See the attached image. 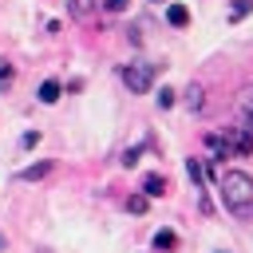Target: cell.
Masks as SVG:
<instances>
[{
  "label": "cell",
  "mask_w": 253,
  "mask_h": 253,
  "mask_svg": "<svg viewBox=\"0 0 253 253\" xmlns=\"http://www.w3.org/2000/svg\"><path fill=\"white\" fill-rule=\"evenodd\" d=\"M36 142H40V130H28V134L20 138V146H36Z\"/></svg>",
  "instance_id": "obj_16"
},
{
  "label": "cell",
  "mask_w": 253,
  "mask_h": 253,
  "mask_svg": "<svg viewBox=\"0 0 253 253\" xmlns=\"http://www.w3.org/2000/svg\"><path fill=\"white\" fill-rule=\"evenodd\" d=\"M158 107H162V111H166V107H174V91H170V87H162V95H158Z\"/></svg>",
  "instance_id": "obj_15"
},
{
  "label": "cell",
  "mask_w": 253,
  "mask_h": 253,
  "mask_svg": "<svg viewBox=\"0 0 253 253\" xmlns=\"http://www.w3.org/2000/svg\"><path fill=\"white\" fill-rule=\"evenodd\" d=\"M186 107H190V111H202V107H206V91H202L198 83H190V91H186Z\"/></svg>",
  "instance_id": "obj_8"
},
{
  "label": "cell",
  "mask_w": 253,
  "mask_h": 253,
  "mask_svg": "<svg viewBox=\"0 0 253 253\" xmlns=\"http://www.w3.org/2000/svg\"><path fill=\"white\" fill-rule=\"evenodd\" d=\"M174 245H178V233L174 229H158L154 233V249H174Z\"/></svg>",
  "instance_id": "obj_11"
},
{
  "label": "cell",
  "mask_w": 253,
  "mask_h": 253,
  "mask_svg": "<svg viewBox=\"0 0 253 253\" xmlns=\"http://www.w3.org/2000/svg\"><path fill=\"white\" fill-rule=\"evenodd\" d=\"M249 12H253V0H233L229 4V20H245Z\"/></svg>",
  "instance_id": "obj_12"
},
{
  "label": "cell",
  "mask_w": 253,
  "mask_h": 253,
  "mask_svg": "<svg viewBox=\"0 0 253 253\" xmlns=\"http://www.w3.org/2000/svg\"><path fill=\"white\" fill-rule=\"evenodd\" d=\"M47 170H51V162H36V166H24V170H20V178H24V182H40Z\"/></svg>",
  "instance_id": "obj_9"
},
{
  "label": "cell",
  "mask_w": 253,
  "mask_h": 253,
  "mask_svg": "<svg viewBox=\"0 0 253 253\" xmlns=\"http://www.w3.org/2000/svg\"><path fill=\"white\" fill-rule=\"evenodd\" d=\"M67 8H71L75 20H87V16L95 12V0H67Z\"/></svg>",
  "instance_id": "obj_10"
},
{
  "label": "cell",
  "mask_w": 253,
  "mask_h": 253,
  "mask_svg": "<svg viewBox=\"0 0 253 253\" xmlns=\"http://www.w3.org/2000/svg\"><path fill=\"white\" fill-rule=\"evenodd\" d=\"M59 91H63V87H59L55 79H43V83H40V103H55Z\"/></svg>",
  "instance_id": "obj_7"
},
{
  "label": "cell",
  "mask_w": 253,
  "mask_h": 253,
  "mask_svg": "<svg viewBox=\"0 0 253 253\" xmlns=\"http://www.w3.org/2000/svg\"><path fill=\"white\" fill-rule=\"evenodd\" d=\"M0 79H12V63L8 59H0Z\"/></svg>",
  "instance_id": "obj_19"
},
{
  "label": "cell",
  "mask_w": 253,
  "mask_h": 253,
  "mask_svg": "<svg viewBox=\"0 0 253 253\" xmlns=\"http://www.w3.org/2000/svg\"><path fill=\"white\" fill-rule=\"evenodd\" d=\"M126 210H130V213H142V210H146V198H142V194L126 198Z\"/></svg>",
  "instance_id": "obj_13"
},
{
  "label": "cell",
  "mask_w": 253,
  "mask_h": 253,
  "mask_svg": "<svg viewBox=\"0 0 253 253\" xmlns=\"http://www.w3.org/2000/svg\"><path fill=\"white\" fill-rule=\"evenodd\" d=\"M126 4H130V0H107V8H111V12H126Z\"/></svg>",
  "instance_id": "obj_18"
},
{
  "label": "cell",
  "mask_w": 253,
  "mask_h": 253,
  "mask_svg": "<svg viewBox=\"0 0 253 253\" xmlns=\"http://www.w3.org/2000/svg\"><path fill=\"white\" fill-rule=\"evenodd\" d=\"M206 146H210V150H213V154H217V158H225V154H229V150H233V146H229V138H225V134H206Z\"/></svg>",
  "instance_id": "obj_6"
},
{
  "label": "cell",
  "mask_w": 253,
  "mask_h": 253,
  "mask_svg": "<svg viewBox=\"0 0 253 253\" xmlns=\"http://www.w3.org/2000/svg\"><path fill=\"white\" fill-rule=\"evenodd\" d=\"M186 170H190V178H194V182H202V178H206V170H202V162H194V158L186 162Z\"/></svg>",
  "instance_id": "obj_14"
},
{
  "label": "cell",
  "mask_w": 253,
  "mask_h": 253,
  "mask_svg": "<svg viewBox=\"0 0 253 253\" xmlns=\"http://www.w3.org/2000/svg\"><path fill=\"white\" fill-rule=\"evenodd\" d=\"M134 162H138V146H134V150H126V154H123V166H134Z\"/></svg>",
  "instance_id": "obj_17"
},
{
  "label": "cell",
  "mask_w": 253,
  "mask_h": 253,
  "mask_svg": "<svg viewBox=\"0 0 253 253\" xmlns=\"http://www.w3.org/2000/svg\"><path fill=\"white\" fill-rule=\"evenodd\" d=\"M166 190H170V182H166L162 174H146V178H142V198H162Z\"/></svg>",
  "instance_id": "obj_4"
},
{
  "label": "cell",
  "mask_w": 253,
  "mask_h": 253,
  "mask_svg": "<svg viewBox=\"0 0 253 253\" xmlns=\"http://www.w3.org/2000/svg\"><path fill=\"white\" fill-rule=\"evenodd\" d=\"M221 202L233 217H253V178L245 170H225L221 174Z\"/></svg>",
  "instance_id": "obj_1"
},
{
  "label": "cell",
  "mask_w": 253,
  "mask_h": 253,
  "mask_svg": "<svg viewBox=\"0 0 253 253\" xmlns=\"http://www.w3.org/2000/svg\"><path fill=\"white\" fill-rule=\"evenodd\" d=\"M166 20H170L174 28H186V24H190V8H186V4H170V8H166Z\"/></svg>",
  "instance_id": "obj_5"
},
{
  "label": "cell",
  "mask_w": 253,
  "mask_h": 253,
  "mask_svg": "<svg viewBox=\"0 0 253 253\" xmlns=\"http://www.w3.org/2000/svg\"><path fill=\"white\" fill-rule=\"evenodd\" d=\"M225 138H229V146H233L237 154H249V150H253V126H245V123H237Z\"/></svg>",
  "instance_id": "obj_3"
},
{
  "label": "cell",
  "mask_w": 253,
  "mask_h": 253,
  "mask_svg": "<svg viewBox=\"0 0 253 253\" xmlns=\"http://www.w3.org/2000/svg\"><path fill=\"white\" fill-rule=\"evenodd\" d=\"M123 83H126L134 95L150 91V83H154V63H146V59H134V63H126V67H123Z\"/></svg>",
  "instance_id": "obj_2"
}]
</instances>
